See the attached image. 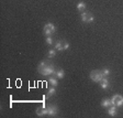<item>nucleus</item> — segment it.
Masks as SVG:
<instances>
[{"instance_id":"obj_1","label":"nucleus","mask_w":123,"mask_h":118,"mask_svg":"<svg viewBox=\"0 0 123 118\" xmlns=\"http://www.w3.org/2000/svg\"><path fill=\"white\" fill-rule=\"evenodd\" d=\"M37 71H38V73H40L41 75H43V76L55 74V72H56L54 65L49 64V63H46L45 61L40 62V64H38V66H37Z\"/></svg>"},{"instance_id":"obj_2","label":"nucleus","mask_w":123,"mask_h":118,"mask_svg":"<svg viewBox=\"0 0 123 118\" xmlns=\"http://www.w3.org/2000/svg\"><path fill=\"white\" fill-rule=\"evenodd\" d=\"M103 77L105 76H103L102 72L99 71V69H93V71H91V73H90V80H91L92 82L99 83Z\"/></svg>"},{"instance_id":"obj_3","label":"nucleus","mask_w":123,"mask_h":118,"mask_svg":"<svg viewBox=\"0 0 123 118\" xmlns=\"http://www.w3.org/2000/svg\"><path fill=\"white\" fill-rule=\"evenodd\" d=\"M43 31H44V34H45V35H47V36H51L52 34H53L54 32L56 31V27L54 26L53 23L49 22V23H46L45 26H44Z\"/></svg>"},{"instance_id":"obj_4","label":"nucleus","mask_w":123,"mask_h":118,"mask_svg":"<svg viewBox=\"0 0 123 118\" xmlns=\"http://www.w3.org/2000/svg\"><path fill=\"white\" fill-rule=\"evenodd\" d=\"M80 19H81L82 22L85 23H90L93 21V14H92L91 12H82L81 15H80Z\"/></svg>"},{"instance_id":"obj_5","label":"nucleus","mask_w":123,"mask_h":118,"mask_svg":"<svg viewBox=\"0 0 123 118\" xmlns=\"http://www.w3.org/2000/svg\"><path fill=\"white\" fill-rule=\"evenodd\" d=\"M111 103H112V105L115 106V107H121V106L123 105V97L121 95H119V94H117V95H114L112 97Z\"/></svg>"},{"instance_id":"obj_6","label":"nucleus","mask_w":123,"mask_h":118,"mask_svg":"<svg viewBox=\"0 0 123 118\" xmlns=\"http://www.w3.org/2000/svg\"><path fill=\"white\" fill-rule=\"evenodd\" d=\"M57 113H58V108H57L56 105H53V104H49L47 106V115L53 117V116H56Z\"/></svg>"},{"instance_id":"obj_7","label":"nucleus","mask_w":123,"mask_h":118,"mask_svg":"<svg viewBox=\"0 0 123 118\" xmlns=\"http://www.w3.org/2000/svg\"><path fill=\"white\" fill-rule=\"evenodd\" d=\"M100 86H101V88H103V90H108V88L110 87V84H109V80H108V77H103L102 80L99 82Z\"/></svg>"},{"instance_id":"obj_8","label":"nucleus","mask_w":123,"mask_h":118,"mask_svg":"<svg viewBox=\"0 0 123 118\" xmlns=\"http://www.w3.org/2000/svg\"><path fill=\"white\" fill-rule=\"evenodd\" d=\"M36 115L40 116V117L47 115V107H38V108H36Z\"/></svg>"},{"instance_id":"obj_9","label":"nucleus","mask_w":123,"mask_h":118,"mask_svg":"<svg viewBox=\"0 0 123 118\" xmlns=\"http://www.w3.org/2000/svg\"><path fill=\"white\" fill-rule=\"evenodd\" d=\"M108 114L110 116H117V114H118V111H117V107L115 106H113V105H111L110 107L108 108Z\"/></svg>"},{"instance_id":"obj_10","label":"nucleus","mask_w":123,"mask_h":118,"mask_svg":"<svg viewBox=\"0 0 123 118\" xmlns=\"http://www.w3.org/2000/svg\"><path fill=\"white\" fill-rule=\"evenodd\" d=\"M111 105H112L111 99H108V98H105V99H103L102 102H101V106H102L103 108H109Z\"/></svg>"},{"instance_id":"obj_11","label":"nucleus","mask_w":123,"mask_h":118,"mask_svg":"<svg viewBox=\"0 0 123 118\" xmlns=\"http://www.w3.org/2000/svg\"><path fill=\"white\" fill-rule=\"evenodd\" d=\"M55 75H56L57 78H63V77L65 76V72H64V69H57L56 72H55Z\"/></svg>"},{"instance_id":"obj_12","label":"nucleus","mask_w":123,"mask_h":118,"mask_svg":"<svg viewBox=\"0 0 123 118\" xmlns=\"http://www.w3.org/2000/svg\"><path fill=\"white\" fill-rule=\"evenodd\" d=\"M55 50H57V51H64L63 50V42L61 40L56 41V43H55Z\"/></svg>"},{"instance_id":"obj_13","label":"nucleus","mask_w":123,"mask_h":118,"mask_svg":"<svg viewBox=\"0 0 123 118\" xmlns=\"http://www.w3.org/2000/svg\"><path fill=\"white\" fill-rule=\"evenodd\" d=\"M55 93H56V90H55V86H53V87H51L49 90V93H47V95H46L45 98H49L51 96L55 95Z\"/></svg>"},{"instance_id":"obj_14","label":"nucleus","mask_w":123,"mask_h":118,"mask_svg":"<svg viewBox=\"0 0 123 118\" xmlns=\"http://www.w3.org/2000/svg\"><path fill=\"white\" fill-rule=\"evenodd\" d=\"M77 9L79 11H84L85 9H86V3L82 2V1H80V2L77 3Z\"/></svg>"},{"instance_id":"obj_15","label":"nucleus","mask_w":123,"mask_h":118,"mask_svg":"<svg viewBox=\"0 0 123 118\" xmlns=\"http://www.w3.org/2000/svg\"><path fill=\"white\" fill-rule=\"evenodd\" d=\"M49 83L52 84V86H55V87L58 85V82H57V80L55 77H49Z\"/></svg>"},{"instance_id":"obj_16","label":"nucleus","mask_w":123,"mask_h":118,"mask_svg":"<svg viewBox=\"0 0 123 118\" xmlns=\"http://www.w3.org/2000/svg\"><path fill=\"white\" fill-rule=\"evenodd\" d=\"M55 55H56V50H49V54H47V56L49 57V59H52V57H54L55 56Z\"/></svg>"},{"instance_id":"obj_17","label":"nucleus","mask_w":123,"mask_h":118,"mask_svg":"<svg viewBox=\"0 0 123 118\" xmlns=\"http://www.w3.org/2000/svg\"><path fill=\"white\" fill-rule=\"evenodd\" d=\"M101 72H102L103 76H105V77H107L108 75L110 74V69H101Z\"/></svg>"},{"instance_id":"obj_18","label":"nucleus","mask_w":123,"mask_h":118,"mask_svg":"<svg viewBox=\"0 0 123 118\" xmlns=\"http://www.w3.org/2000/svg\"><path fill=\"white\" fill-rule=\"evenodd\" d=\"M63 50H67L69 48V43L67 41H65V40H63Z\"/></svg>"},{"instance_id":"obj_19","label":"nucleus","mask_w":123,"mask_h":118,"mask_svg":"<svg viewBox=\"0 0 123 118\" xmlns=\"http://www.w3.org/2000/svg\"><path fill=\"white\" fill-rule=\"evenodd\" d=\"M46 44H47V45H52V44H53V39H52V36H47V38H46Z\"/></svg>"}]
</instances>
